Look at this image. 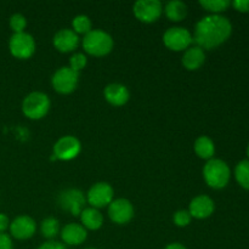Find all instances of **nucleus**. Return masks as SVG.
I'll use <instances>...</instances> for the list:
<instances>
[{"label":"nucleus","instance_id":"f257e3e1","mask_svg":"<svg viewBox=\"0 0 249 249\" xmlns=\"http://www.w3.org/2000/svg\"><path fill=\"white\" fill-rule=\"evenodd\" d=\"M231 32L232 26L226 17L221 15H209L196 24L192 39L201 49L211 50L228 40Z\"/></svg>","mask_w":249,"mask_h":249},{"label":"nucleus","instance_id":"f03ea898","mask_svg":"<svg viewBox=\"0 0 249 249\" xmlns=\"http://www.w3.org/2000/svg\"><path fill=\"white\" fill-rule=\"evenodd\" d=\"M83 48L89 55L101 57L108 55L113 49V39L108 33L100 29H94L85 34L83 39Z\"/></svg>","mask_w":249,"mask_h":249},{"label":"nucleus","instance_id":"7ed1b4c3","mask_svg":"<svg viewBox=\"0 0 249 249\" xmlns=\"http://www.w3.org/2000/svg\"><path fill=\"white\" fill-rule=\"evenodd\" d=\"M203 177L212 189H224L230 180V168L221 160H209L203 168Z\"/></svg>","mask_w":249,"mask_h":249},{"label":"nucleus","instance_id":"20e7f679","mask_svg":"<svg viewBox=\"0 0 249 249\" xmlns=\"http://www.w3.org/2000/svg\"><path fill=\"white\" fill-rule=\"evenodd\" d=\"M50 99L48 95L40 91L31 92L22 102L23 114L29 119H41L50 109Z\"/></svg>","mask_w":249,"mask_h":249},{"label":"nucleus","instance_id":"39448f33","mask_svg":"<svg viewBox=\"0 0 249 249\" xmlns=\"http://www.w3.org/2000/svg\"><path fill=\"white\" fill-rule=\"evenodd\" d=\"M85 198L84 194L78 189H67L62 191L58 196V204L63 211L68 212L73 216H78L82 214L85 209Z\"/></svg>","mask_w":249,"mask_h":249},{"label":"nucleus","instance_id":"423d86ee","mask_svg":"<svg viewBox=\"0 0 249 249\" xmlns=\"http://www.w3.org/2000/svg\"><path fill=\"white\" fill-rule=\"evenodd\" d=\"M9 49L12 56H15L16 58H21V60H26V58L33 56L34 51H36V41H34L33 36L26 32L15 33L10 38Z\"/></svg>","mask_w":249,"mask_h":249},{"label":"nucleus","instance_id":"0eeeda50","mask_svg":"<svg viewBox=\"0 0 249 249\" xmlns=\"http://www.w3.org/2000/svg\"><path fill=\"white\" fill-rule=\"evenodd\" d=\"M78 80H79V73L74 72L70 67H62L56 71L51 83L53 88L58 94L67 95L74 91L78 85Z\"/></svg>","mask_w":249,"mask_h":249},{"label":"nucleus","instance_id":"6e6552de","mask_svg":"<svg viewBox=\"0 0 249 249\" xmlns=\"http://www.w3.org/2000/svg\"><path fill=\"white\" fill-rule=\"evenodd\" d=\"M194 39L191 33L182 27H172L163 36V43L169 50L182 51L190 48Z\"/></svg>","mask_w":249,"mask_h":249},{"label":"nucleus","instance_id":"1a4fd4ad","mask_svg":"<svg viewBox=\"0 0 249 249\" xmlns=\"http://www.w3.org/2000/svg\"><path fill=\"white\" fill-rule=\"evenodd\" d=\"M134 15L143 23H152L160 17L163 7L158 0H139L134 4Z\"/></svg>","mask_w":249,"mask_h":249},{"label":"nucleus","instance_id":"9d476101","mask_svg":"<svg viewBox=\"0 0 249 249\" xmlns=\"http://www.w3.org/2000/svg\"><path fill=\"white\" fill-rule=\"evenodd\" d=\"M82 151L80 141L75 136L67 135L61 138L53 145V156L60 160H72L77 157Z\"/></svg>","mask_w":249,"mask_h":249},{"label":"nucleus","instance_id":"9b49d317","mask_svg":"<svg viewBox=\"0 0 249 249\" xmlns=\"http://www.w3.org/2000/svg\"><path fill=\"white\" fill-rule=\"evenodd\" d=\"M87 201L92 208H104L113 201V189L107 182H97L90 187Z\"/></svg>","mask_w":249,"mask_h":249},{"label":"nucleus","instance_id":"f8f14e48","mask_svg":"<svg viewBox=\"0 0 249 249\" xmlns=\"http://www.w3.org/2000/svg\"><path fill=\"white\" fill-rule=\"evenodd\" d=\"M108 215L113 223L119 225L128 224L134 216L133 204L125 198L114 199L108 206Z\"/></svg>","mask_w":249,"mask_h":249},{"label":"nucleus","instance_id":"ddd939ff","mask_svg":"<svg viewBox=\"0 0 249 249\" xmlns=\"http://www.w3.org/2000/svg\"><path fill=\"white\" fill-rule=\"evenodd\" d=\"M36 221L27 215L17 216L11 224H10V231L11 235L17 240H28L36 233Z\"/></svg>","mask_w":249,"mask_h":249},{"label":"nucleus","instance_id":"4468645a","mask_svg":"<svg viewBox=\"0 0 249 249\" xmlns=\"http://www.w3.org/2000/svg\"><path fill=\"white\" fill-rule=\"evenodd\" d=\"M53 43L61 53H71L79 45V36L72 29H61L53 36Z\"/></svg>","mask_w":249,"mask_h":249},{"label":"nucleus","instance_id":"2eb2a0df","mask_svg":"<svg viewBox=\"0 0 249 249\" xmlns=\"http://www.w3.org/2000/svg\"><path fill=\"white\" fill-rule=\"evenodd\" d=\"M214 208V201L208 196H197L190 203L189 213L191 214L192 218L196 219H206L213 214Z\"/></svg>","mask_w":249,"mask_h":249},{"label":"nucleus","instance_id":"dca6fc26","mask_svg":"<svg viewBox=\"0 0 249 249\" xmlns=\"http://www.w3.org/2000/svg\"><path fill=\"white\" fill-rule=\"evenodd\" d=\"M104 94L107 102L117 107L124 106L129 101V97H130V92H129L128 88L123 84H118V83L107 85L105 88Z\"/></svg>","mask_w":249,"mask_h":249},{"label":"nucleus","instance_id":"f3484780","mask_svg":"<svg viewBox=\"0 0 249 249\" xmlns=\"http://www.w3.org/2000/svg\"><path fill=\"white\" fill-rule=\"evenodd\" d=\"M61 236H62L63 242L67 243V245L78 246L82 245L87 240L88 232L87 229L83 225H80V224L71 223L63 228Z\"/></svg>","mask_w":249,"mask_h":249},{"label":"nucleus","instance_id":"a211bd4d","mask_svg":"<svg viewBox=\"0 0 249 249\" xmlns=\"http://www.w3.org/2000/svg\"><path fill=\"white\" fill-rule=\"evenodd\" d=\"M206 61V53H204L203 49L199 46H192L189 48L185 53L184 57H182V65L186 70L189 71H196L199 67H202Z\"/></svg>","mask_w":249,"mask_h":249},{"label":"nucleus","instance_id":"6ab92c4d","mask_svg":"<svg viewBox=\"0 0 249 249\" xmlns=\"http://www.w3.org/2000/svg\"><path fill=\"white\" fill-rule=\"evenodd\" d=\"M80 220L83 226L88 230H99L104 224V216L97 209L85 208L80 214Z\"/></svg>","mask_w":249,"mask_h":249},{"label":"nucleus","instance_id":"aec40b11","mask_svg":"<svg viewBox=\"0 0 249 249\" xmlns=\"http://www.w3.org/2000/svg\"><path fill=\"white\" fill-rule=\"evenodd\" d=\"M195 152L202 160H213L215 146L208 136H199L195 142Z\"/></svg>","mask_w":249,"mask_h":249},{"label":"nucleus","instance_id":"412c9836","mask_svg":"<svg viewBox=\"0 0 249 249\" xmlns=\"http://www.w3.org/2000/svg\"><path fill=\"white\" fill-rule=\"evenodd\" d=\"M165 15L168 18L173 22H180L185 19L187 15V6L185 2L179 1V0H173L169 1L164 7Z\"/></svg>","mask_w":249,"mask_h":249},{"label":"nucleus","instance_id":"4be33fe9","mask_svg":"<svg viewBox=\"0 0 249 249\" xmlns=\"http://www.w3.org/2000/svg\"><path fill=\"white\" fill-rule=\"evenodd\" d=\"M41 235L45 238L53 240L58 233V220L55 218H46L41 221L40 225Z\"/></svg>","mask_w":249,"mask_h":249},{"label":"nucleus","instance_id":"5701e85b","mask_svg":"<svg viewBox=\"0 0 249 249\" xmlns=\"http://www.w3.org/2000/svg\"><path fill=\"white\" fill-rule=\"evenodd\" d=\"M236 180L243 189L249 190V160H241L235 169Z\"/></svg>","mask_w":249,"mask_h":249},{"label":"nucleus","instance_id":"b1692460","mask_svg":"<svg viewBox=\"0 0 249 249\" xmlns=\"http://www.w3.org/2000/svg\"><path fill=\"white\" fill-rule=\"evenodd\" d=\"M199 5L207 11L218 15L219 12L225 11L231 5V1H229V0H202V1H199Z\"/></svg>","mask_w":249,"mask_h":249},{"label":"nucleus","instance_id":"393cba45","mask_svg":"<svg viewBox=\"0 0 249 249\" xmlns=\"http://www.w3.org/2000/svg\"><path fill=\"white\" fill-rule=\"evenodd\" d=\"M73 26V32H75L77 34H88L89 32H91V21L88 16L85 15H79V16L74 17L72 21Z\"/></svg>","mask_w":249,"mask_h":249},{"label":"nucleus","instance_id":"a878e982","mask_svg":"<svg viewBox=\"0 0 249 249\" xmlns=\"http://www.w3.org/2000/svg\"><path fill=\"white\" fill-rule=\"evenodd\" d=\"M10 27L15 33H23L27 27V19L23 15L15 14L10 18Z\"/></svg>","mask_w":249,"mask_h":249},{"label":"nucleus","instance_id":"bb28decb","mask_svg":"<svg viewBox=\"0 0 249 249\" xmlns=\"http://www.w3.org/2000/svg\"><path fill=\"white\" fill-rule=\"evenodd\" d=\"M88 60H87V56L83 55V53H74V55L71 57L70 60V68H72L74 72L79 73L80 71H83L87 66Z\"/></svg>","mask_w":249,"mask_h":249},{"label":"nucleus","instance_id":"cd10ccee","mask_svg":"<svg viewBox=\"0 0 249 249\" xmlns=\"http://www.w3.org/2000/svg\"><path fill=\"white\" fill-rule=\"evenodd\" d=\"M191 214L189 213V211H178L177 213L174 214V223L175 225L179 226V228H185V226L189 225L191 223Z\"/></svg>","mask_w":249,"mask_h":249},{"label":"nucleus","instance_id":"c85d7f7f","mask_svg":"<svg viewBox=\"0 0 249 249\" xmlns=\"http://www.w3.org/2000/svg\"><path fill=\"white\" fill-rule=\"evenodd\" d=\"M233 7L240 12H249V0H235L231 2Z\"/></svg>","mask_w":249,"mask_h":249},{"label":"nucleus","instance_id":"c756f323","mask_svg":"<svg viewBox=\"0 0 249 249\" xmlns=\"http://www.w3.org/2000/svg\"><path fill=\"white\" fill-rule=\"evenodd\" d=\"M0 249H12V241L6 233H0Z\"/></svg>","mask_w":249,"mask_h":249},{"label":"nucleus","instance_id":"7c9ffc66","mask_svg":"<svg viewBox=\"0 0 249 249\" xmlns=\"http://www.w3.org/2000/svg\"><path fill=\"white\" fill-rule=\"evenodd\" d=\"M38 249H67L65 245L60 242H56V241H49V242L43 243Z\"/></svg>","mask_w":249,"mask_h":249},{"label":"nucleus","instance_id":"2f4dec72","mask_svg":"<svg viewBox=\"0 0 249 249\" xmlns=\"http://www.w3.org/2000/svg\"><path fill=\"white\" fill-rule=\"evenodd\" d=\"M10 226V221H9V218H7L5 214L0 213V233L4 232L5 230H6L7 228Z\"/></svg>","mask_w":249,"mask_h":249},{"label":"nucleus","instance_id":"473e14b6","mask_svg":"<svg viewBox=\"0 0 249 249\" xmlns=\"http://www.w3.org/2000/svg\"><path fill=\"white\" fill-rule=\"evenodd\" d=\"M165 249H186V247L182 245H180V243H170V245H168Z\"/></svg>","mask_w":249,"mask_h":249},{"label":"nucleus","instance_id":"72a5a7b5","mask_svg":"<svg viewBox=\"0 0 249 249\" xmlns=\"http://www.w3.org/2000/svg\"><path fill=\"white\" fill-rule=\"evenodd\" d=\"M247 155H248V157H249V145H248V148H247Z\"/></svg>","mask_w":249,"mask_h":249},{"label":"nucleus","instance_id":"f704fd0d","mask_svg":"<svg viewBox=\"0 0 249 249\" xmlns=\"http://www.w3.org/2000/svg\"><path fill=\"white\" fill-rule=\"evenodd\" d=\"M88 249H95V248H88Z\"/></svg>","mask_w":249,"mask_h":249}]
</instances>
